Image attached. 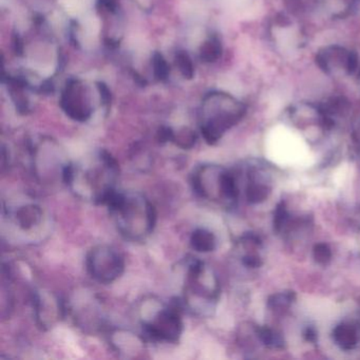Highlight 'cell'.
Wrapping results in <instances>:
<instances>
[{
    "label": "cell",
    "instance_id": "1",
    "mask_svg": "<svg viewBox=\"0 0 360 360\" xmlns=\"http://www.w3.org/2000/svg\"><path fill=\"white\" fill-rule=\"evenodd\" d=\"M120 168L117 160L107 150H100L81 162H69L63 183L75 197L84 201L105 205L117 191Z\"/></svg>",
    "mask_w": 360,
    "mask_h": 360
},
{
    "label": "cell",
    "instance_id": "2",
    "mask_svg": "<svg viewBox=\"0 0 360 360\" xmlns=\"http://www.w3.org/2000/svg\"><path fill=\"white\" fill-rule=\"evenodd\" d=\"M104 206L108 208L117 231L125 239L143 242L153 233L157 210L143 193L117 189Z\"/></svg>",
    "mask_w": 360,
    "mask_h": 360
},
{
    "label": "cell",
    "instance_id": "3",
    "mask_svg": "<svg viewBox=\"0 0 360 360\" xmlns=\"http://www.w3.org/2000/svg\"><path fill=\"white\" fill-rule=\"evenodd\" d=\"M182 300L163 303L150 298L141 307V324L147 338L165 343H176L182 336Z\"/></svg>",
    "mask_w": 360,
    "mask_h": 360
},
{
    "label": "cell",
    "instance_id": "4",
    "mask_svg": "<svg viewBox=\"0 0 360 360\" xmlns=\"http://www.w3.org/2000/svg\"><path fill=\"white\" fill-rule=\"evenodd\" d=\"M219 296V284L210 266L201 260H191L185 273L182 303L195 315H206Z\"/></svg>",
    "mask_w": 360,
    "mask_h": 360
},
{
    "label": "cell",
    "instance_id": "5",
    "mask_svg": "<svg viewBox=\"0 0 360 360\" xmlns=\"http://www.w3.org/2000/svg\"><path fill=\"white\" fill-rule=\"evenodd\" d=\"M204 109L210 113L204 117L201 132L206 142L210 145L216 144L227 130L237 125L248 111V107L243 103L236 100L231 94L222 92L208 94Z\"/></svg>",
    "mask_w": 360,
    "mask_h": 360
},
{
    "label": "cell",
    "instance_id": "6",
    "mask_svg": "<svg viewBox=\"0 0 360 360\" xmlns=\"http://www.w3.org/2000/svg\"><path fill=\"white\" fill-rule=\"evenodd\" d=\"M193 191L210 202H233L239 198V187L233 174L212 164L195 168L191 179Z\"/></svg>",
    "mask_w": 360,
    "mask_h": 360
},
{
    "label": "cell",
    "instance_id": "7",
    "mask_svg": "<svg viewBox=\"0 0 360 360\" xmlns=\"http://www.w3.org/2000/svg\"><path fill=\"white\" fill-rule=\"evenodd\" d=\"M316 66L328 77H349L359 75V56L354 50L339 44H330L318 50Z\"/></svg>",
    "mask_w": 360,
    "mask_h": 360
},
{
    "label": "cell",
    "instance_id": "8",
    "mask_svg": "<svg viewBox=\"0 0 360 360\" xmlns=\"http://www.w3.org/2000/svg\"><path fill=\"white\" fill-rule=\"evenodd\" d=\"M89 275L98 283L110 284L119 279L125 271V261L119 250L112 246H94L86 257Z\"/></svg>",
    "mask_w": 360,
    "mask_h": 360
},
{
    "label": "cell",
    "instance_id": "9",
    "mask_svg": "<svg viewBox=\"0 0 360 360\" xmlns=\"http://www.w3.org/2000/svg\"><path fill=\"white\" fill-rule=\"evenodd\" d=\"M31 168L37 180L41 182L51 183L60 178L64 180L65 170L69 162L63 158L58 148L51 146L30 145Z\"/></svg>",
    "mask_w": 360,
    "mask_h": 360
},
{
    "label": "cell",
    "instance_id": "10",
    "mask_svg": "<svg viewBox=\"0 0 360 360\" xmlns=\"http://www.w3.org/2000/svg\"><path fill=\"white\" fill-rule=\"evenodd\" d=\"M31 303L37 326L43 330L53 328L68 313L67 301L49 290H33Z\"/></svg>",
    "mask_w": 360,
    "mask_h": 360
},
{
    "label": "cell",
    "instance_id": "11",
    "mask_svg": "<svg viewBox=\"0 0 360 360\" xmlns=\"http://www.w3.org/2000/svg\"><path fill=\"white\" fill-rule=\"evenodd\" d=\"M60 106L75 121H88L92 115L91 107L84 98L81 83L77 79H71L67 83L60 98Z\"/></svg>",
    "mask_w": 360,
    "mask_h": 360
},
{
    "label": "cell",
    "instance_id": "12",
    "mask_svg": "<svg viewBox=\"0 0 360 360\" xmlns=\"http://www.w3.org/2000/svg\"><path fill=\"white\" fill-rule=\"evenodd\" d=\"M88 296H85V302L72 301V304L67 303L68 313L73 314L75 321L79 326L85 328H96L103 326L102 309L98 301L94 299V302H88Z\"/></svg>",
    "mask_w": 360,
    "mask_h": 360
},
{
    "label": "cell",
    "instance_id": "13",
    "mask_svg": "<svg viewBox=\"0 0 360 360\" xmlns=\"http://www.w3.org/2000/svg\"><path fill=\"white\" fill-rule=\"evenodd\" d=\"M14 224L24 231H30L43 223L44 212L41 206L35 203L22 204L12 212H8Z\"/></svg>",
    "mask_w": 360,
    "mask_h": 360
},
{
    "label": "cell",
    "instance_id": "14",
    "mask_svg": "<svg viewBox=\"0 0 360 360\" xmlns=\"http://www.w3.org/2000/svg\"><path fill=\"white\" fill-rule=\"evenodd\" d=\"M109 342L117 353L125 354L129 357L130 354H136L144 349V339L139 335L126 330H111L109 333Z\"/></svg>",
    "mask_w": 360,
    "mask_h": 360
},
{
    "label": "cell",
    "instance_id": "15",
    "mask_svg": "<svg viewBox=\"0 0 360 360\" xmlns=\"http://www.w3.org/2000/svg\"><path fill=\"white\" fill-rule=\"evenodd\" d=\"M191 246L193 250L202 254L214 252L217 248L216 236L206 229H195L191 236Z\"/></svg>",
    "mask_w": 360,
    "mask_h": 360
},
{
    "label": "cell",
    "instance_id": "16",
    "mask_svg": "<svg viewBox=\"0 0 360 360\" xmlns=\"http://www.w3.org/2000/svg\"><path fill=\"white\" fill-rule=\"evenodd\" d=\"M333 338L335 342L345 351L355 349L358 342L357 332L351 324L342 323L336 326L333 332Z\"/></svg>",
    "mask_w": 360,
    "mask_h": 360
},
{
    "label": "cell",
    "instance_id": "17",
    "mask_svg": "<svg viewBox=\"0 0 360 360\" xmlns=\"http://www.w3.org/2000/svg\"><path fill=\"white\" fill-rule=\"evenodd\" d=\"M222 44L218 37H212L202 45L200 58L205 63H214L222 56Z\"/></svg>",
    "mask_w": 360,
    "mask_h": 360
},
{
    "label": "cell",
    "instance_id": "18",
    "mask_svg": "<svg viewBox=\"0 0 360 360\" xmlns=\"http://www.w3.org/2000/svg\"><path fill=\"white\" fill-rule=\"evenodd\" d=\"M269 193L271 189L269 186L252 180L246 188V199L252 204L262 203L269 198Z\"/></svg>",
    "mask_w": 360,
    "mask_h": 360
},
{
    "label": "cell",
    "instance_id": "19",
    "mask_svg": "<svg viewBox=\"0 0 360 360\" xmlns=\"http://www.w3.org/2000/svg\"><path fill=\"white\" fill-rule=\"evenodd\" d=\"M197 140V134L193 130L184 128V129L180 130L178 134L174 132L172 143H174L176 146L181 147V148L191 149L195 146Z\"/></svg>",
    "mask_w": 360,
    "mask_h": 360
},
{
    "label": "cell",
    "instance_id": "20",
    "mask_svg": "<svg viewBox=\"0 0 360 360\" xmlns=\"http://www.w3.org/2000/svg\"><path fill=\"white\" fill-rule=\"evenodd\" d=\"M257 336L259 337L261 341L264 343L265 345L269 347H283V339L277 333L274 332L271 328H258L256 330Z\"/></svg>",
    "mask_w": 360,
    "mask_h": 360
},
{
    "label": "cell",
    "instance_id": "21",
    "mask_svg": "<svg viewBox=\"0 0 360 360\" xmlns=\"http://www.w3.org/2000/svg\"><path fill=\"white\" fill-rule=\"evenodd\" d=\"M294 298L295 294L292 292H281V294H276L269 297L267 304H269V309H274V311H283L290 307Z\"/></svg>",
    "mask_w": 360,
    "mask_h": 360
},
{
    "label": "cell",
    "instance_id": "22",
    "mask_svg": "<svg viewBox=\"0 0 360 360\" xmlns=\"http://www.w3.org/2000/svg\"><path fill=\"white\" fill-rule=\"evenodd\" d=\"M176 65L185 79H193L195 75V67L191 56L185 51H180L176 56Z\"/></svg>",
    "mask_w": 360,
    "mask_h": 360
},
{
    "label": "cell",
    "instance_id": "23",
    "mask_svg": "<svg viewBox=\"0 0 360 360\" xmlns=\"http://www.w3.org/2000/svg\"><path fill=\"white\" fill-rule=\"evenodd\" d=\"M153 73L158 81L164 82L169 77L170 69L161 53L155 52L153 58Z\"/></svg>",
    "mask_w": 360,
    "mask_h": 360
},
{
    "label": "cell",
    "instance_id": "24",
    "mask_svg": "<svg viewBox=\"0 0 360 360\" xmlns=\"http://www.w3.org/2000/svg\"><path fill=\"white\" fill-rule=\"evenodd\" d=\"M288 221V212L286 210L285 204L283 202L278 204L276 207L275 214H274V229L276 231L280 233L285 226Z\"/></svg>",
    "mask_w": 360,
    "mask_h": 360
},
{
    "label": "cell",
    "instance_id": "25",
    "mask_svg": "<svg viewBox=\"0 0 360 360\" xmlns=\"http://www.w3.org/2000/svg\"><path fill=\"white\" fill-rule=\"evenodd\" d=\"M313 252L314 259H315L316 262L319 263V264H326V263L330 262V258H332L330 248L324 243H319L315 245Z\"/></svg>",
    "mask_w": 360,
    "mask_h": 360
},
{
    "label": "cell",
    "instance_id": "26",
    "mask_svg": "<svg viewBox=\"0 0 360 360\" xmlns=\"http://www.w3.org/2000/svg\"><path fill=\"white\" fill-rule=\"evenodd\" d=\"M242 262L246 267H250V269H257L262 265V260L256 255H246L242 259Z\"/></svg>",
    "mask_w": 360,
    "mask_h": 360
},
{
    "label": "cell",
    "instance_id": "27",
    "mask_svg": "<svg viewBox=\"0 0 360 360\" xmlns=\"http://www.w3.org/2000/svg\"><path fill=\"white\" fill-rule=\"evenodd\" d=\"M98 91L101 94V98H102L103 104L109 105L110 104L111 96H110V90L108 89L106 85L104 83H98Z\"/></svg>",
    "mask_w": 360,
    "mask_h": 360
},
{
    "label": "cell",
    "instance_id": "28",
    "mask_svg": "<svg viewBox=\"0 0 360 360\" xmlns=\"http://www.w3.org/2000/svg\"><path fill=\"white\" fill-rule=\"evenodd\" d=\"M101 7L104 8L107 11L115 13L117 9V0H98Z\"/></svg>",
    "mask_w": 360,
    "mask_h": 360
},
{
    "label": "cell",
    "instance_id": "29",
    "mask_svg": "<svg viewBox=\"0 0 360 360\" xmlns=\"http://www.w3.org/2000/svg\"><path fill=\"white\" fill-rule=\"evenodd\" d=\"M13 48L14 51L18 56H22V50H24V46H22V41L20 39V35L15 34L14 35L13 39Z\"/></svg>",
    "mask_w": 360,
    "mask_h": 360
},
{
    "label": "cell",
    "instance_id": "30",
    "mask_svg": "<svg viewBox=\"0 0 360 360\" xmlns=\"http://www.w3.org/2000/svg\"><path fill=\"white\" fill-rule=\"evenodd\" d=\"M39 91L41 94H49L54 91V85L51 81H46L45 83L41 84L39 87Z\"/></svg>",
    "mask_w": 360,
    "mask_h": 360
},
{
    "label": "cell",
    "instance_id": "31",
    "mask_svg": "<svg viewBox=\"0 0 360 360\" xmlns=\"http://www.w3.org/2000/svg\"><path fill=\"white\" fill-rule=\"evenodd\" d=\"M304 337L307 341H311V342H315L316 338H317V335H316L315 328H307L304 332Z\"/></svg>",
    "mask_w": 360,
    "mask_h": 360
},
{
    "label": "cell",
    "instance_id": "32",
    "mask_svg": "<svg viewBox=\"0 0 360 360\" xmlns=\"http://www.w3.org/2000/svg\"><path fill=\"white\" fill-rule=\"evenodd\" d=\"M353 136L356 142L360 143V121L358 125L356 126L355 130H354Z\"/></svg>",
    "mask_w": 360,
    "mask_h": 360
}]
</instances>
